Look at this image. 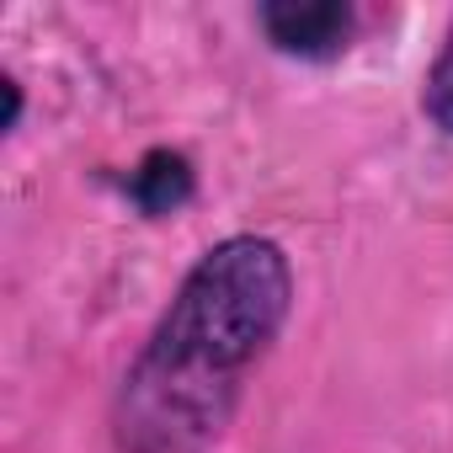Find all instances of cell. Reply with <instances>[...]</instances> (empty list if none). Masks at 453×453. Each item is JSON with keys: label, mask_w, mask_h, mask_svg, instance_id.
I'll return each instance as SVG.
<instances>
[{"label": "cell", "mask_w": 453, "mask_h": 453, "mask_svg": "<svg viewBox=\"0 0 453 453\" xmlns=\"http://www.w3.org/2000/svg\"><path fill=\"white\" fill-rule=\"evenodd\" d=\"M294 310L288 251L267 235L208 246L112 400L123 453H203L230 426L251 368L273 352Z\"/></svg>", "instance_id": "obj_1"}, {"label": "cell", "mask_w": 453, "mask_h": 453, "mask_svg": "<svg viewBox=\"0 0 453 453\" xmlns=\"http://www.w3.org/2000/svg\"><path fill=\"white\" fill-rule=\"evenodd\" d=\"M257 22L278 54L310 59V65L342 59L352 33H357V12L347 0H267L257 12Z\"/></svg>", "instance_id": "obj_2"}, {"label": "cell", "mask_w": 453, "mask_h": 453, "mask_svg": "<svg viewBox=\"0 0 453 453\" xmlns=\"http://www.w3.org/2000/svg\"><path fill=\"white\" fill-rule=\"evenodd\" d=\"M123 192H128V203H134L144 219H171V213H181V208L192 203L197 171H192V160H187L181 150H150V155L128 171Z\"/></svg>", "instance_id": "obj_3"}, {"label": "cell", "mask_w": 453, "mask_h": 453, "mask_svg": "<svg viewBox=\"0 0 453 453\" xmlns=\"http://www.w3.org/2000/svg\"><path fill=\"white\" fill-rule=\"evenodd\" d=\"M421 112H426L442 134H453V27H448L442 49H437V59H432L426 81H421Z\"/></svg>", "instance_id": "obj_4"}, {"label": "cell", "mask_w": 453, "mask_h": 453, "mask_svg": "<svg viewBox=\"0 0 453 453\" xmlns=\"http://www.w3.org/2000/svg\"><path fill=\"white\" fill-rule=\"evenodd\" d=\"M0 91H6V118H0V134H17V123H22V86H17V75L0 81Z\"/></svg>", "instance_id": "obj_5"}]
</instances>
